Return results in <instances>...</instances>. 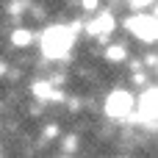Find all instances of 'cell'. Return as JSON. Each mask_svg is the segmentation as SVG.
<instances>
[{
	"instance_id": "8",
	"label": "cell",
	"mask_w": 158,
	"mask_h": 158,
	"mask_svg": "<svg viewBox=\"0 0 158 158\" xmlns=\"http://www.w3.org/2000/svg\"><path fill=\"white\" fill-rule=\"evenodd\" d=\"M97 6H100V0H83V8H86V11H94Z\"/></svg>"
},
{
	"instance_id": "6",
	"label": "cell",
	"mask_w": 158,
	"mask_h": 158,
	"mask_svg": "<svg viewBox=\"0 0 158 158\" xmlns=\"http://www.w3.org/2000/svg\"><path fill=\"white\" fill-rule=\"evenodd\" d=\"M31 42H33V33L31 31H14L11 33V44H17V47H25Z\"/></svg>"
},
{
	"instance_id": "7",
	"label": "cell",
	"mask_w": 158,
	"mask_h": 158,
	"mask_svg": "<svg viewBox=\"0 0 158 158\" xmlns=\"http://www.w3.org/2000/svg\"><path fill=\"white\" fill-rule=\"evenodd\" d=\"M125 56H128V50H125L122 44H114V47L106 50V58H108V61H125Z\"/></svg>"
},
{
	"instance_id": "3",
	"label": "cell",
	"mask_w": 158,
	"mask_h": 158,
	"mask_svg": "<svg viewBox=\"0 0 158 158\" xmlns=\"http://www.w3.org/2000/svg\"><path fill=\"white\" fill-rule=\"evenodd\" d=\"M133 106H136L133 94L125 92V89H117V92H111L108 100H106V114L114 117V119H122V117H128V114L133 111Z\"/></svg>"
},
{
	"instance_id": "5",
	"label": "cell",
	"mask_w": 158,
	"mask_h": 158,
	"mask_svg": "<svg viewBox=\"0 0 158 158\" xmlns=\"http://www.w3.org/2000/svg\"><path fill=\"white\" fill-rule=\"evenodd\" d=\"M111 31H114V17L108 11H100L94 17V22H89V33L92 36H108Z\"/></svg>"
},
{
	"instance_id": "4",
	"label": "cell",
	"mask_w": 158,
	"mask_h": 158,
	"mask_svg": "<svg viewBox=\"0 0 158 158\" xmlns=\"http://www.w3.org/2000/svg\"><path fill=\"white\" fill-rule=\"evenodd\" d=\"M156 97H158L156 86H150V89L139 97V119H142V122H147L150 128H156V108H158Z\"/></svg>"
},
{
	"instance_id": "1",
	"label": "cell",
	"mask_w": 158,
	"mask_h": 158,
	"mask_svg": "<svg viewBox=\"0 0 158 158\" xmlns=\"http://www.w3.org/2000/svg\"><path fill=\"white\" fill-rule=\"evenodd\" d=\"M72 42H75V33L72 28H64V25H53L42 33V50L47 58H67V53L72 50Z\"/></svg>"
},
{
	"instance_id": "9",
	"label": "cell",
	"mask_w": 158,
	"mask_h": 158,
	"mask_svg": "<svg viewBox=\"0 0 158 158\" xmlns=\"http://www.w3.org/2000/svg\"><path fill=\"white\" fill-rule=\"evenodd\" d=\"M144 3H147V0H131V6H133V8H144Z\"/></svg>"
},
{
	"instance_id": "2",
	"label": "cell",
	"mask_w": 158,
	"mask_h": 158,
	"mask_svg": "<svg viewBox=\"0 0 158 158\" xmlns=\"http://www.w3.org/2000/svg\"><path fill=\"white\" fill-rule=\"evenodd\" d=\"M125 28H128L133 36L144 39V42H156V33H158L156 14H144V11H139V14H133V17L125 22Z\"/></svg>"
}]
</instances>
